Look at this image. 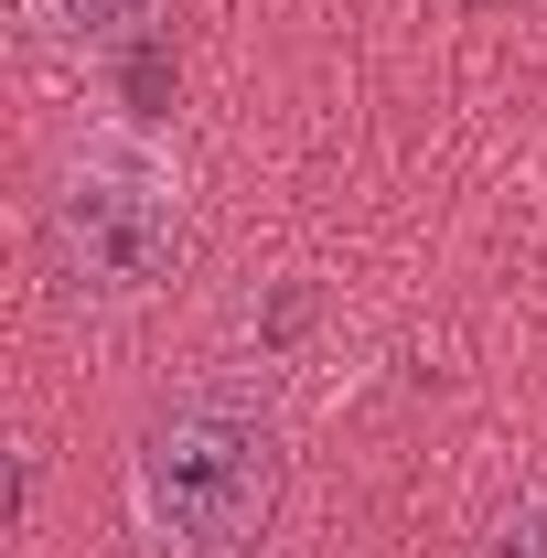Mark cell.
Returning a JSON list of instances; mask_svg holds the SVG:
<instances>
[{"instance_id": "cell-1", "label": "cell", "mask_w": 547, "mask_h": 558, "mask_svg": "<svg viewBox=\"0 0 547 558\" xmlns=\"http://www.w3.org/2000/svg\"><path fill=\"white\" fill-rule=\"evenodd\" d=\"M279 505V409L258 376H183L130 440V526L139 558H236Z\"/></svg>"}, {"instance_id": "cell-2", "label": "cell", "mask_w": 547, "mask_h": 558, "mask_svg": "<svg viewBox=\"0 0 547 558\" xmlns=\"http://www.w3.org/2000/svg\"><path fill=\"white\" fill-rule=\"evenodd\" d=\"M44 269L86 312H130L183 269V161L150 130H97L44 194Z\"/></svg>"}, {"instance_id": "cell-3", "label": "cell", "mask_w": 547, "mask_h": 558, "mask_svg": "<svg viewBox=\"0 0 547 558\" xmlns=\"http://www.w3.org/2000/svg\"><path fill=\"white\" fill-rule=\"evenodd\" d=\"M22 22H33V44H54V54H119V44H139L150 0H22Z\"/></svg>"}, {"instance_id": "cell-4", "label": "cell", "mask_w": 547, "mask_h": 558, "mask_svg": "<svg viewBox=\"0 0 547 558\" xmlns=\"http://www.w3.org/2000/svg\"><path fill=\"white\" fill-rule=\"evenodd\" d=\"M494 558H547V494H526V505L494 526Z\"/></svg>"}]
</instances>
